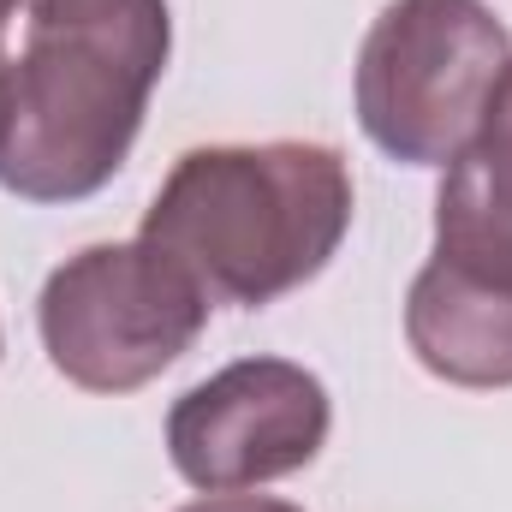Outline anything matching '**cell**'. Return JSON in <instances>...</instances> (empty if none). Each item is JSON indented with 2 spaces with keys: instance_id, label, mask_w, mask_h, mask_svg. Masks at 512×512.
<instances>
[{
  "instance_id": "6",
  "label": "cell",
  "mask_w": 512,
  "mask_h": 512,
  "mask_svg": "<svg viewBox=\"0 0 512 512\" xmlns=\"http://www.w3.org/2000/svg\"><path fill=\"white\" fill-rule=\"evenodd\" d=\"M405 340L453 387H512V280L429 256L405 298Z\"/></svg>"
},
{
  "instance_id": "9",
  "label": "cell",
  "mask_w": 512,
  "mask_h": 512,
  "mask_svg": "<svg viewBox=\"0 0 512 512\" xmlns=\"http://www.w3.org/2000/svg\"><path fill=\"white\" fill-rule=\"evenodd\" d=\"M18 6H24V0H0V78H6V66H12V60H6V30H12V18H18Z\"/></svg>"
},
{
  "instance_id": "8",
  "label": "cell",
  "mask_w": 512,
  "mask_h": 512,
  "mask_svg": "<svg viewBox=\"0 0 512 512\" xmlns=\"http://www.w3.org/2000/svg\"><path fill=\"white\" fill-rule=\"evenodd\" d=\"M185 512H298L292 501H268V495H203V501H191Z\"/></svg>"
},
{
  "instance_id": "7",
  "label": "cell",
  "mask_w": 512,
  "mask_h": 512,
  "mask_svg": "<svg viewBox=\"0 0 512 512\" xmlns=\"http://www.w3.org/2000/svg\"><path fill=\"white\" fill-rule=\"evenodd\" d=\"M435 256L489 268L512 280V66L495 84V102L477 137L441 179L435 197Z\"/></svg>"
},
{
  "instance_id": "1",
  "label": "cell",
  "mask_w": 512,
  "mask_h": 512,
  "mask_svg": "<svg viewBox=\"0 0 512 512\" xmlns=\"http://www.w3.org/2000/svg\"><path fill=\"white\" fill-rule=\"evenodd\" d=\"M167 42V0H24V54L0 78V185L30 203L96 197L143 131Z\"/></svg>"
},
{
  "instance_id": "4",
  "label": "cell",
  "mask_w": 512,
  "mask_h": 512,
  "mask_svg": "<svg viewBox=\"0 0 512 512\" xmlns=\"http://www.w3.org/2000/svg\"><path fill=\"white\" fill-rule=\"evenodd\" d=\"M48 364L84 393H131L191 352L209 298L179 262L131 239L66 256L36 304Z\"/></svg>"
},
{
  "instance_id": "2",
  "label": "cell",
  "mask_w": 512,
  "mask_h": 512,
  "mask_svg": "<svg viewBox=\"0 0 512 512\" xmlns=\"http://www.w3.org/2000/svg\"><path fill=\"white\" fill-rule=\"evenodd\" d=\"M352 227V173L328 143H215L173 161L143 245L209 304H274L316 280Z\"/></svg>"
},
{
  "instance_id": "5",
  "label": "cell",
  "mask_w": 512,
  "mask_h": 512,
  "mask_svg": "<svg viewBox=\"0 0 512 512\" xmlns=\"http://www.w3.org/2000/svg\"><path fill=\"white\" fill-rule=\"evenodd\" d=\"M328 387L286 358H239L197 382L167 417L173 471L203 495H233L304 471L328 441Z\"/></svg>"
},
{
  "instance_id": "3",
  "label": "cell",
  "mask_w": 512,
  "mask_h": 512,
  "mask_svg": "<svg viewBox=\"0 0 512 512\" xmlns=\"http://www.w3.org/2000/svg\"><path fill=\"white\" fill-rule=\"evenodd\" d=\"M512 66L483 0H393L358 54V126L405 167H453Z\"/></svg>"
}]
</instances>
